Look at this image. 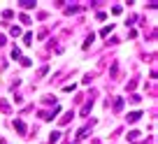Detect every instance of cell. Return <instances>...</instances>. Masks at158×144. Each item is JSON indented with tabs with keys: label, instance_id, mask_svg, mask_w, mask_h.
<instances>
[{
	"label": "cell",
	"instance_id": "obj_10",
	"mask_svg": "<svg viewBox=\"0 0 158 144\" xmlns=\"http://www.w3.org/2000/svg\"><path fill=\"white\" fill-rule=\"evenodd\" d=\"M23 42L30 47V44H33V35H30V33H26V35H23Z\"/></svg>",
	"mask_w": 158,
	"mask_h": 144
},
{
	"label": "cell",
	"instance_id": "obj_5",
	"mask_svg": "<svg viewBox=\"0 0 158 144\" xmlns=\"http://www.w3.org/2000/svg\"><path fill=\"white\" fill-rule=\"evenodd\" d=\"M139 116H142V112H130V114H128V123H135V121H139Z\"/></svg>",
	"mask_w": 158,
	"mask_h": 144
},
{
	"label": "cell",
	"instance_id": "obj_4",
	"mask_svg": "<svg viewBox=\"0 0 158 144\" xmlns=\"http://www.w3.org/2000/svg\"><path fill=\"white\" fill-rule=\"evenodd\" d=\"M0 112H2V114H10V102H7V100H2V98H0Z\"/></svg>",
	"mask_w": 158,
	"mask_h": 144
},
{
	"label": "cell",
	"instance_id": "obj_9",
	"mask_svg": "<svg viewBox=\"0 0 158 144\" xmlns=\"http://www.w3.org/2000/svg\"><path fill=\"white\" fill-rule=\"evenodd\" d=\"M58 139H60V133H58V130H54V133L49 135V142H58Z\"/></svg>",
	"mask_w": 158,
	"mask_h": 144
},
{
	"label": "cell",
	"instance_id": "obj_8",
	"mask_svg": "<svg viewBox=\"0 0 158 144\" xmlns=\"http://www.w3.org/2000/svg\"><path fill=\"white\" fill-rule=\"evenodd\" d=\"M135 139H139V133L137 130H130L128 133V142H135Z\"/></svg>",
	"mask_w": 158,
	"mask_h": 144
},
{
	"label": "cell",
	"instance_id": "obj_7",
	"mask_svg": "<svg viewBox=\"0 0 158 144\" xmlns=\"http://www.w3.org/2000/svg\"><path fill=\"white\" fill-rule=\"evenodd\" d=\"M112 30H114V23H109V26H105V28L100 30V35H102V37H107V35L112 33Z\"/></svg>",
	"mask_w": 158,
	"mask_h": 144
},
{
	"label": "cell",
	"instance_id": "obj_12",
	"mask_svg": "<svg viewBox=\"0 0 158 144\" xmlns=\"http://www.w3.org/2000/svg\"><path fill=\"white\" fill-rule=\"evenodd\" d=\"M12 16H14V12H12V10H5V12H2V19H12Z\"/></svg>",
	"mask_w": 158,
	"mask_h": 144
},
{
	"label": "cell",
	"instance_id": "obj_1",
	"mask_svg": "<svg viewBox=\"0 0 158 144\" xmlns=\"http://www.w3.org/2000/svg\"><path fill=\"white\" fill-rule=\"evenodd\" d=\"M19 5H21V10H35V5H37V2H35V0H21Z\"/></svg>",
	"mask_w": 158,
	"mask_h": 144
},
{
	"label": "cell",
	"instance_id": "obj_13",
	"mask_svg": "<svg viewBox=\"0 0 158 144\" xmlns=\"http://www.w3.org/2000/svg\"><path fill=\"white\" fill-rule=\"evenodd\" d=\"M12 58H14V60H16V58H21V51L16 49V47H14V49H12Z\"/></svg>",
	"mask_w": 158,
	"mask_h": 144
},
{
	"label": "cell",
	"instance_id": "obj_3",
	"mask_svg": "<svg viewBox=\"0 0 158 144\" xmlns=\"http://www.w3.org/2000/svg\"><path fill=\"white\" fill-rule=\"evenodd\" d=\"M72 116H74V112H72V109H70V112H65V114H63V116H60V125H65V123H70V119H72Z\"/></svg>",
	"mask_w": 158,
	"mask_h": 144
},
{
	"label": "cell",
	"instance_id": "obj_2",
	"mask_svg": "<svg viewBox=\"0 0 158 144\" xmlns=\"http://www.w3.org/2000/svg\"><path fill=\"white\" fill-rule=\"evenodd\" d=\"M14 130H16V133H21V135H26V123L21 119H16L14 121Z\"/></svg>",
	"mask_w": 158,
	"mask_h": 144
},
{
	"label": "cell",
	"instance_id": "obj_6",
	"mask_svg": "<svg viewBox=\"0 0 158 144\" xmlns=\"http://www.w3.org/2000/svg\"><path fill=\"white\" fill-rule=\"evenodd\" d=\"M123 109V98H116L114 100V112H121Z\"/></svg>",
	"mask_w": 158,
	"mask_h": 144
},
{
	"label": "cell",
	"instance_id": "obj_11",
	"mask_svg": "<svg viewBox=\"0 0 158 144\" xmlns=\"http://www.w3.org/2000/svg\"><path fill=\"white\" fill-rule=\"evenodd\" d=\"M10 33L14 35V37H19V35H21V28H19V26H12V30H10Z\"/></svg>",
	"mask_w": 158,
	"mask_h": 144
}]
</instances>
